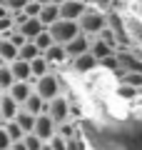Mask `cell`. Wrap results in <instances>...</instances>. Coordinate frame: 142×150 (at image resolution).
I'll use <instances>...</instances> for the list:
<instances>
[{
	"label": "cell",
	"instance_id": "38",
	"mask_svg": "<svg viewBox=\"0 0 142 150\" xmlns=\"http://www.w3.org/2000/svg\"><path fill=\"white\" fill-rule=\"evenodd\" d=\"M37 3H40V5H47V3H53V0H37Z\"/></svg>",
	"mask_w": 142,
	"mask_h": 150
},
{
	"label": "cell",
	"instance_id": "18",
	"mask_svg": "<svg viewBox=\"0 0 142 150\" xmlns=\"http://www.w3.org/2000/svg\"><path fill=\"white\" fill-rule=\"evenodd\" d=\"M13 60H18V48L10 43V40H5V38H0V63L10 65Z\"/></svg>",
	"mask_w": 142,
	"mask_h": 150
},
{
	"label": "cell",
	"instance_id": "3",
	"mask_svg": "<svg viewBox=\"0 0 142 150\" xmlns=\"http://www.w3.org/2000/svg\"><path fill=\"white\" fill-rule=\"evenodd\" d=\"M47 33L53 35V40H55V43L67 45L70 40H72V38L80 33V25H77V20H63V18H60L58 23H53V25L47 28Z\"/></svg>",
	"mask_w": 142,
	"mask_h": 150
},
{
	"label": "cell",
	"instance_id": "14",
	"mask_svg": "<svg viewBox=\"0 0 142 150\" xmlns=\"http://www.w3.org/2000/svg\"><path fill=\"white\" fill-rule=\"evenodd\" d=\"M10 70H13V78H15V80L35 83L32 70H30V63H25V60H13V63H10Z\"/></svg>",
	"mask_w": 142,
	"mask_h": 150
},
{
	"label": "cell",
	"instance_id": "41",
	"mask_svg": "<svg viewBox=\"0 0 142 150\" xmlns=\"http://www.w3.org/2000/svg\"><path fill=\"white\" fill-rule=\"evenodd\" d=\"M0 125H3V120H0Z\"/></svg>",
	"mask_w": 142,
	"mask_h": 150
},
{
	"label": "cell",
	"instance_id": "28",
	"mask_svg": "<svg viewBox=\"0 0 142 150\" xmlns=\"http://www.w3.org/2000/svg\"><path fill=\"white\" fill-rule=\"evenodd\" d=\"M32 43H35V45H37V48H40V53H45V50H47V48H50V45H53V43H55V40H53V35H50V33H47V30H42V33H40V35H37V38H35V40H32Z\"/></svg>",
	"mask_w": 142,
	"mask_h": 150
},
{
	"label": "cell",
	"instance_id": "9",
	"mask_svg": "<svg viewBox=\"0 0 142 150\" xmlns=\"http://www.w3.org/2000/svg\"><path fill=\"white\" fill-rule=\"evenodd\" d=\"M125 20H127V35H130L132 48L142 53V20L132 13H125Z\"/></svg>",
	"mask_w": 142,
	"mask_h": 150
},
{
	"label": "cell",
	"instance_id": "26",
	"mask_svg": "<svg viewBox=\"0 0 142 150\" xmlns=\"http://www.w3.org/2000/svg\"><path fill=\"white\" fill-rule=\"evenodd\" d=\"M3 125H5V133L10 135V140H13V143H18V140H22V138H25V130H22L20 125L15 123V120H8V123H3Z\"/></svg>",
	"mask_w": 142,
	"mask_h": 150
},
{
	"label": "cell",
	"instance_id": "33",
	"mask_svg": "<svg viewBox=\"0 0 142 150\" xmlns=\"http://www.w3.org/2000/svg\"><path fill=\"white\" fill-rule=\"evenodd\" d=\"M10 145H13V140L5 133V125H0V150H10Z\"/></svg>",
	"mask_w": 142,
	"mask_h": 150
},
{
	"label": "cell",
	"instance_id": "37",
	"mask_svg": "<svg viewBox=\"0 0 142 150\" xmlns=\"http://www.w3.org/2000/svg\"><path fill=\"white\" fill-rule=\"evenodd\" d=\"M40 150H53V148H50V145H47V143H42V148Z\"/></svg>",
	"mask_w": 142,
	"mask_h": 150
},
{
	"label": "cell",
	"instance_id": "13",
	"mask_svg": "<svg viewBox=\"0 0 142 150\" xmlns=\"http://www.w3.org/2000/svg\"><path fill=\"white\" fill-rule=\"evenodd\" d=\"M15 30H20V33H22V35H25V40H35V38H37V35H40V33H42V30H47V28H45V25H42V23H40V20H37V18H27V20H25V23H22V25H20V28H15Z\"/></svg>",
	"mask_w": 142,
	"mask_h": 150
},
{
	"label": "cell",
	"instance_id": "19",
	"mask_svg": "<svg viewBox=\"0 0 142 150\" xmlns=\"http://www.w3.org/2000/svg\"><path fill=\"white\" fill-rule=\"evenodd\" d=\"M35 120H37V115H32V112L22 110V108H20V112L15 115V123L20 125L25 133H32V130H35Z\"/></svg>",
	"mask_w": 142,
	"mask_h": 150
},
{
	"label": "cell",
	"instance_id": "17",
	"mask_svg": "<svg viewBox=\"0 0 142 150\" xmlns=\"http://www.w3.org/2000/svg\"><path fill=\"white\" fill-rule=\"evenodd\" d=\"M90 53H92L97 60H102V58H107V55H112V53H115V48H112V45H107L105 40H102V38H97V35H95V38H92V45H90Z\"/></svg>",
	"mask_w": 142,
	"mask_h": 150
},
{
	"label": "cell",
	"instance_id": "5",
	"mask_svg": "<svg viewBox=\"0 0 142 150\" xmlns=\"http://www.w3.org/2000/svg\"><path fill=\"white\" fill-rule=\"evenodd\" d=\"M67 68L75 75H90V73H95V70L100 68V60L95 58L92 53H85V55H77V58H70Z\"/></svg>",
	"mask_w": 142,
	"mask_h": 150
},
{
	"label": "cell",
	"instance_id": "29",
	"mask_svg": "<svg viewBox=\"0 0 142 150\" xmlns=\"http://www.w3.org/2000/svg\"><path fill=\"white\" fill-rule=\"evenodd\" d=\"M22 143H25V148H27V150H40V148H42V140L37 138L35 133H25Z\"/></svg>",
	"mask_w": 142,
	"mask_h": 150
},
{
	"label": "cell",
	"instance_id": "25",
	"mask_svg": "<svg viewBox=\"0 0 142 150\" xmlns=\"http://www.w3.org/2000/svg\"><path fill=\"white\" fill-rule=\"evenodd\" d=\"M90 8H97V10L107 13V10H120V0H85Z\"/></svg>",
	"mask_w": 142,
	"mask_h": 150
},
{
	"label": "cell",
	"instance_id": "16",
	"mask_svg": "<svg viewBox=\"0 0 142 150\" xmlns=\"http://www.w3.org/2000/svg\"><path fill=\"white\" fill-rule=\"evenodd\" d=\"M22 110H27V112H32V115H42V112L47 110V103L42 100V98L37 95L35 90H32V95L27 98L25 103H22Z\"/></svg>",
	"mask_w": 142,
	"mask_h": 150
},
{
	"label": "cell",
	"instance_id": "11",
	"mask_svg": "<svg viewBox=\"0 0 142 150\" xmlns=\"http://www.w3.org/2000/svg\"><path fill=\"white\" fill-rule=\"evenodd\" d=\"M20 112V105L13 100L8 93H0V120L8 123V120H15V115Z\"/></svg>",
	"mask_w": 142,
	"mask_h": 150
},
{
	"label": "cell",
	"instance_id": "21",
	"mask_svg": "<svg viewBox=\"0 0 142 150\" xmlns=\"http://www.w3.org/2000/svg\"><path fill=\"white\" fill-rule=\"evenodd\" d=\"M120 85H130V88H142V73H117L115 75Z\"/></svg>",
	"mask_w": 142,
	"mask_h": 150
},
{
	"label": "cell",
	"instance_id": "40",
	"mask_svg": "<svg viewBox=\"0 0 142 150\" xmlns=\"http://www.w3.org/2000/svg\"><path fill=\"white\" fill-rule=\"evenodd\" d=\"M122 3H132V0H122Z\"/></svg>",
	"mask_w": 142,
	"mask_h": 150
},
{
	"label": "cell",
	"instance_id": "27",
	"mask_svg": "<svg viewBox=\"0 0 142 150\" xmlns=\"http://www.w3.org/2000/svg\"><path fill=\"white\" fill-rule=\"evenodd\" d=\"M58 135H63L65 140H70V138H75V135H80V133H77V125H75L72 120H65V123L58 125Z\"/></svg>",
	"mask_w": 142,
	"mask_h": 150
},
{
	"label": "cell",
	"instance_id": "42",
	"mask_svg": "<svg viewBox=\"0 0 142 150\" xmlns=\"http://www.w3.org/2000/svg\"><path fill=\"white\" fill-rule=\"evenodd\" d=\"M82 3H85V0H82Z\"/></svg>",
	"mask_w": 142,
	"mask_h": 150
},
{
	"label": "cell",
	"instance_id": "1",
	"mask_svg": "<svg viewBox=\"0 0 142 150\" xmlns=\"http://www.w3.org/2000/svg\"><path fill=\"white\" fill-rule=\"evenodd\" d=\"M77 25H80V30H82L85 35L95 38V35H100V33L107 28V15L102 10H97V8H90L87 5V10L80 15Z\"/></svg>",
	"mask_w": 142,
	"mask_h": 150
},
{
	"label": "cell",
	"instance_id": "23",
	"mask_svg": "<svg viewBox=\"0 0 142 150\" xmlns=\"http://www.w3.org/2000/svg\"><path fill=\"white\" fill-rule=\"evenodd\" d=\"M30 70H32V78H40V75H47V73H53V68H50V63H47L45 58H35V60H30Z\"/></svg>",
	"mask_w": 142,
	"mask_h": 150
},
{
	"label": "cell",
	"instance_id": "36",
	"mask_svg": "<svg viewBox=\"0 0 142 150\" xmlns=\"http://www.w3.org/2000/svg\"><path fill=\"white\" fill-rule=\"evenodd\" d=\"M8 15H13V13H10V10H8V8H5V5H0V18H8Z\"/></svg>",
	"mask_w": 142,
	"mask_h": 150
},
{
	"label": "cell",
	"instance_id": "12",
	"mask_svg": "<svg viewBox=\"0 0 142 150\" xmlns=\"http://www.w3.org/2000/svg\"><path fill=\"white\" fill-rule=\"evenodd\" d=\"M32 90H35V88H32V83H25V80H15V83H13V88L8 90V95H10L13 100H15L18 105L22 108V103H25L27 98L32 95Z\"/></svg>",
	"mask_w": 142,
	"mask_h": 150
},
{
	"label": "cell",
	"instance_id": "39",
	"mask_svg": "<svg viewBox=\"0 0 142 150\" xmlns=\"http://www.w3.org/2000/svg\"><path fill=\"white\" fill-rule=\"evenodd\" d=\"M53 3H55V5H63V3H65V0H53Z\"/></svg>",
	"mask_w": 142,
	"mask_h": 150
},
{
	"label": "cell",
	"instance_id": "32",
	"mask_svg": "<svg viewBox=\"0 0 142 150\" xmlns=\"http://www.w3.org/2000/svg\"><path fill=\"white\" fill-rule=\"evenodd\" d=\"M47 145H50L53 150H67V140H65L63 135H58V133H55L53 138L47 140Z\"/></svg>",
	"mask_w": 142,
	"mask_h": 150
},
{
	"label": "cell",
	"instance_id": "10",
	"mask_svg": "<svg viewBox=\"0 0 142 150\" xmlns=\"http://www.w3.org/2000/svg\"><path fill=\"white\" fill-rule=\"evenodd\" d=\"M58 8H60V18L63 20H80V15L87 10V3H82V0H65Z\"/></svg>",
	"mask_w": 142,
	"mask_h": 150
},
{
	"label": "cell",
	"instance_id": "35",
	"mask_svg": "<svg viewBox=\"0 0 142 150\" xmlns=\"http://www.w3.org/2000/svg\"><path fill=\"white\" fill-rule=\"evenodd\" d=\"M10 150H27V148H25V143H22V140H18V143L10 145Z\"/></svg>",
	"mask_w": 142,
	"mask_h": 150
},
{
	"label": "cell",
	"instance_id": "31",
	"mask_svg": "<svg viewBox=\"0 0 142 150\" xmlns=\"http://www.w3.org/2000/svg\"><path fill=\"white\" fill-rule=\"evenodd\" d=\"M67 150H87V140L82 135H75V138L67 140Z\"/></svg>",
	"mask_w": 142,
	"mask_h": 150
},
{
	"label": "cell",
	"instance_id": "30",
	"mask_svg": "<svg viewBox=\"0 0 142 150\" xmlns=\"http://www.w3.org/2000/svg\"><path fill=\"white\" fill-rule=\"evenodd\" d=\"M40 10H42V5L37 3V0H27L25 8H22V13H25L27 18H37V15H40Z\"/></svg>",
	"mask_w": 142,
	"mask_h": 150
},
{
	"label": "cell",
	"instance_id": "22",
	"mask_svg": "<svg viewBox=\"0 0 142 150\" xmlns=\"http://www.w3.org/2000/svg\"><path fill=\"white\" fill-rule=\"evenodd\" d=\"M13 83H15V78H13L10 65L0 63V93H8V90L13 88Z\"/></svg>",
	"mask_w": 142,
	"mask_h": 150
},
{
	"label": "cell",
	"instance_id": "4",
	"mask_svg": "<svg viewBox=\"0 0 142 150\" xmlns=\"http://www.w3.org/2000/svg\"><path fill=\"white\" fill-rule=\"evenodd\" d=\"M45 112L55 120V125H60V123H65V120H72V118H70L72 103H70L67 95H58V98H53V100L47 103V110Z\"/></svg>",
	"mask_w": 142,
	"mask_h": 150
},
{
	"label": "cell",
	"instance_id": "24",
	"mask_svg": "<svg viewBox=\"0 0 142 150\" xmlns=\"http://www.w3.org/2000/svg\"><path fill=\"white\" fill-rule=\"evenodd\" d=\"M100 70H107V73H112V75L122 73V70H120V60H117V50L112 55H107V58L100 60Z\"/></svg>",
	"mask_w": 142,
	"mask_h": 150
},
{
	"label": "cell",
	"instance_id": "34",
	"mask_svg": "<svg viewBox=\"0 0 142 150\" xmlns=\"http://www.w3.org/2000/svg\"><path fill=\"white\" fill-rule=\"evenodd\" d=\"M117 93H120V98L130 100V98H135V95H137V88H130V85H120V88H117Z\"/></svg>",
	"mask_w": 142,
	"mask_h": 150
},
{
	"label": "cell",
	"instance_id": "20",
	"mask_svg": "<svg viewBox=\"0 0 142 150\" xmlns=\"http://www.w3.org/2000/svg\"><path fill=\"white\" fill-rule=\"evenodd\" d=\"M40 48H37L32 40H27L25 45H22L20 50H18V60H25V63H30V60H35V58H40Z\"/></svg>",
	"mask_w": 142,
	"mask_h": 150
},
{
	"label": "cell",
	"instance_id": "2",
	"mask_svg": "<svg viewBox=\"0 0 142 150\" xmlns=\"http://www.w3.org/2000/svg\"><path fill=\"white\" fill-rule=\"evenodd\" d=\"M63 85H65V83L60 80V75L55 73V70H53V73H47V75H40V78L32 83L35 93H37V95H40L45 103H50L53 98L63 95Z\"/></svg>",
	"mask_w": 142,
	"mask_h": 150
},
{
	"label": "cell",
	"instance_id": "15",
	"mask_svg": "<svg viewBox=\"0 0 142 150\" xmlns=\"http://www.w3.org/2000/svg\"><path fill=\"white\" fill-rule=\"evenodd\" d=\"M37 20H40L45 28H50L53 23L60 20V8L55 5V3H47V5H42V10H40V15H37Z\"/></svg>",
	"mask_w": 142,
	"mask_h": 150
},
{
	"label": "cell",
	"instance_id": "7",
	"mask_svg": "<svg viewBox=\"0 0 142 150\" xmlns=\"http://www.w3.org/2000/svg\"><path fill=\"white\" fill-rule=\"evenodd\" d=\"M90 45H92V38H90V35H85V33L80 30L77 35H75L67 45H65V53H67V58H77V55L90 53Z\"/></svg>",
	"mask_w": 142,
	"mask_h": 150
},
{
	"label": "cell",
	"instance_id": "6",
	"mask_svg": "<svg viewBox=\"0 0 142 150\" xmlns=\"http://www.w3.org/2000/svg\"><path fill=\"white\" fill-rule=\"evenodd\" d=\"M42 58L50 63V68H53L55 73H58V68H67V63H70L67 53H65V45H60V43H53L45 53H42Z\"/></svg>",
	"mask_w": 142,
	"mask_h": 150
},
{
	"label": "cell",
	"instance_id": "8",
	"mask_svg": "<svg viewBox=\"0 0 142 150\" xmlns=\"http://www.w3.org/2000/svg\"><path fill=\"white\" fill-rule=\"evenodd\" d=\"M32 133H35L37 138L42 140V143H47V140L58 133V125H55V120L50 118L47 112H42V115H37V120H35V130H32Z\"/></svg>",
	"mask_w": 142,
	"mask_h": 150
}]
</instances>
